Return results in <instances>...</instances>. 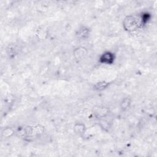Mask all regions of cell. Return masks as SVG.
<instances>
[{"label":"cell","mask_w":157,"mask_h":157,"mask_svg":"<svg viewBox=\"0 0 157 157\" xmlns=\"http://www.w3.org/2000/svg\"><path fill=\"white\" fill-rule=\"evenodd\" d=\"M90 34L89 32V29L85 27H82L77 31L76 35L78 38L80 39H84L87 38Z\"/></svg>","instance_id":"obj_3"},{"label":"cell","mask_w":157,"mask_h":157,"mask_svg":"<svg viewBox=\"0 0 157 157\" xmlns=\"http://www.w3.org/2000/svg\"><path fill=\"white\" fill-rule=\"evenodd\" d=\"M12 133L13 131H12L11 128H6L3 131L2 135L4 137H9V136H11Z\"/></svg>","instance_id":"obj_7"},{"label":"cell","mask_w":157,"mask_h":157,"mask_svg":"<svg viewBox=\"0 0 157 157\" xmlns=\"http://www.w3.org/2000/svg\"><path fill=\"white\" fill-rule=\"evenodd\" d=\"M124 27L128 32H136L143 27L144 23L142 20L141 16L137 17L136 16H130L126 17L123 23Z\"/></svg>","instance_id":"obj_1"},{"label":"cell","mask_w":157,"mask_h":157,"mask_svg":"<svg viewBox=\"0 0 157 157\" xmlns=\"http://www.w3.org/2000/svg\"><path fill=\"white\" fill-rule=\"evenodd\" d=\"M101 108H99L97 110H96L95 114H97V116H101V117H103V116H104V114H107V110H106V109L103 108L102 110H101Z\"/></svg>","instance_id":"obj_8"},{"label":"cell","mask_w":157,"mask_h":157,"mask_svg":"<svg viewBox=\"0 0 157 157\" xmlns=\"http://www.w3.org/2000/svg\"><path fill=\"white\" fill-rule=\"evenodd\" d=\"M109 84L108 82L103 81V82H99L96 84L94 86V88L97 90H103L107 88L109 86Z\"/></svg>","instance_id":"obj_5"},{"label":"cell","mask_w":157,"mask_h":157,"mask_svg":"<svg viewBox=\"0 0 157 157\" xmlns=\"http://www.w3.org/2000/svg\"><path fill=\"white\" fill-rule=\"evenodd\" d=\"M75 130L79 134H82L84 132V126L82 124H77L75 126Z\"/></svg>","instance_id":"obj_6"},{"label":"cell","mask_w":157,"mask_h":157,"mask_svg":"<svg viewBox=\"0 0 157 157\" xmlns=\"http://www.w3.org/2000/svg\"><path fill=\"white\" fill-rule=\"evenodd\" d=\"M115 55L112 52L107 51L104 52L99 58V62L105 64H112L115 60Z\"/></svg>","instance_id":"obj_2"},{"label":"cell","mask_w":157,"mask_h":157,"mask_svg":"<svg viewBox=\"0 0 157 157\" xmlns=\"http://www.w3.org/2000/svg\"><path fill=\"white\" fill-rule=\"evenodd\" d=\"M131 103V100L129 97L125 98L121 102V104H120L121 109L123 110H127L130 108Z\"/></svg>","instance_id":"obj_4"}]
</instances>
